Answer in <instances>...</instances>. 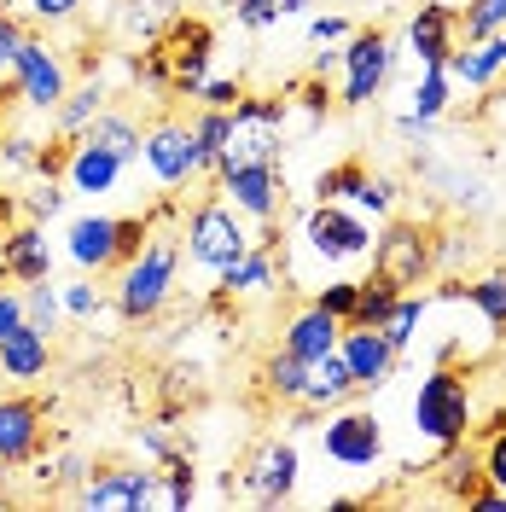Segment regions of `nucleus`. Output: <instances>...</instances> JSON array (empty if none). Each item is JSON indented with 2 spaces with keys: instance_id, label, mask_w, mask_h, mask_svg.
Here are the masks:
<instances>
[{
  "instance_id": "obj_4",
  "label": "nucleus",
  "mask_w": 506,
  "mask_h": 512,
  "mask_svg": "<svg viewBox=\"0 0 506 512\" xmlns=\"http://www.w3.org/2000/svg\"><path fill=\"white\" fill-rule=\"evenodd\" d=\"M373 233L379 227L367 222L355 204H326V198H315L303 210V222H297V251L326 262V274H349V268H361L373 256Z\"/></svg>"
},
{
  "instance_id": "obj_25",
  "label": "nucleus",
  "mask_w": 506,
  "mask_h": 512,
  "mask_svg": "<svg viewBox=\"0 0 506 512\" xmlns=\"http://www.w3.org/2000/svg\"><path fill=\"white\" fill-rule=\"evenodd\" d=\"M437 291L466 303L472 315H483L495 332H506V268H477V274H460V280H437Z\"/></svg>"
},
{
  "instance_id": "obj_35",
  "label": "nucleus",
  "mask_w": 506,
  "mask_h": 512,
  "mask_svg": "<svg viewBox=\"0 0 506 512\" xmlns=\"http://www.w3.org/2000/svg\"><path fill=\"white\" fill-rule=\"evenodd\" d=\"M349 204H355L367 222H384V216H396V210H402V181H396V175H384V169H367V175H361V187L349 192Z\"/></svg>"
},
{
  "instance_id": "obj_57",
  "label": "nucleus",
  "mask_w": 506,
  "mask_h": 512,
  "mask_svg": "<svg viewBox=\"0 0 506 512\" xmlns=\"http://www.w3.org/2000/svg\"><path fill=\"white\" fill-rule=\"evenodd\" d=\"M338 47H344V41H338ZM338 47H326V53H315V59H309V70H315V76H332V70H338V59H344Z\"/></svg>"
},
{
  "instance_id": "obj_14",
  "label": "nucleus",
  "mask_w": 506,
  "mask_h": 512,
  "mask_svg": "<svg viewBox=\"0 0 506 512\" xmlns=\"http://www.w3.org/2000/svg\"><path fill=\"white\" fill-rule=\"evenodd\" d=\"M70 507H94V512H134V507H158V472L152 466H88V478L64 495Z\"/></svg>"
},
{
  "instance_id": "obj_33",
  "label": "nucleus",
  "mask_w": 506,
  "mask_h": 512,
  "mask_svg": "<svg viewBox=\"0 0 506 512\" xmlns=\"http://www.w3.org/2000/svg\"><path fill=\"white\" fill-rule=\"evenodd\" d=\"M425 315H431V291H402L396 303H390V315H384V338L396 344V355L419 350V338H425Z\"/></svg>"
},
{
  "instance_id": "obj_53",
  "label": "nucleus",
  "mask_w": 506,
  "mask_h": 512,
  "mask_svg": "<svg viewBox=\"0 0 506 512\" xmlns=\"http://www.w3.org/2000/svg\"><path fill=\"white\" fill-rule=\"evenodd\" d=\"M140 454H146V460H169V454H181V448H175V431H169V419H158V425H146V431H140Z\"/></svg>"
},
{
  "instance_id": "obj_34",
  "label": "nucleus",
  "mask_w": 506,
  "mask_h": 512,
  "mask_svg": "<svg viewBox=\"0 0 506 512\" xmlns=\"http://www.w3.org/2000/svg\"><path fill=\"white\" fill-rule=\"evenodd\" d=\"M448 105H454V82H448V70H443V64H419V82L408 88V111H413V117L443 123Z\"/></svg>"
},
{
  "instance_id": "obj_56",
  "label": "nucleus",
  "mask_w": 506,
  "mask_h": 512,
  "mask_svg": "<svg viewBox=\"0 0 506 512\" xmlns=\"http://www.w3.org/2000/svg\"><path fill=\"white\" fill-rule=\"evenodd\" d=\"M24 320V291H12V286H0V338L12 332Z\"/></svg>"
},
{
  "instance_id": "obj_54",
  "label": "nucleus",
  "mask_w": 506,
  "mask_h": 512,
  "mask_svg": "<svg viewBox=\"0 0 506 512\" xmlns=\"http://www.w3.org/2000/svg\"><path fill=\"white\" fill-rule=\"evenodd\" d=\"M18 41H24V24H18L6 6H0V76L12 70V53H18Z\"/></svg>"
},
{
  "instance_id": "obj_32",
  "label": "nucleus",
  "mask_w": 506,
  "mask_h": 512,
  "mask_svg": "<svg viewBox=\"0 0 506 512\" xmlns=\"http://www.w3.org/2000/svg\"><path fill=\"white\" fill-rule=\"evenodd\" d=\"M140 134H146V128L134 123L128 111H117V105H105L94 123L82 128V140H94V146H105V152H117V158H123L128 169L140 163Z\"/></svg>"
},
{
  "instance_id": "obj_31",
  "label": "nucleus",
  "mask_w": 506,
  "mask_h": 512,
  "mask_svg": "<svg viewBox=\"0 0 506 512\" xmlns=\"http://www.w3.org/2000/svg\"><path fill=\"white\" fill-rule=\"evenodd\" d=\"M111 105V94H105V82H70V94L59 99V111H53V134H64V140H82V128L94 123L99 111Z\"/></svg>"
},
{
  "instance_id": "obj_22",
  "label": "nucleus",
  "mask_w": 506,
  "mask_h": 512,
  "mask_svg": "<svg viewBox=\"0 0 506 512\" xmlns=\"http://www.w3.org/2000/svg\"><path fill=\"white\" fill-rule=\"evenodd\" d=\"M47 367H53V332L18 320V326L0 338V379L6 384H35V379H47Z\"/></svg>"
},
{
  "instance_id": "obj_3",
  "label": "nucleus",
  "mask_w": 506,
  "mask_h": 512,
  "mask_svg": "<svg viewBox=\"0 0 506 512\" xmlns=\"http://www.w3.org/2000/svg\"><path fill=\"white\" fill-rule=\"evenodd\" d=\"M367 274L384 280L396 291H425L437 286V222L425 216H384L373 233V256H367Z\"/></svg>"
},
{
  "instance_id": "obj_9",
  "label": "nucleus",
  "mask_w": 506,
  "mask_h": 512,
  "mask_svg": "<svg viewBox=\"0 0 506 512\" xmlns=\"http://www.w3.org/2000/svg\"><path fill=\"white\" fill-rule=\"evenodd\" d=\"M315 443H320V454H326L332 466H344V472H373V466H384V454H390L384 414L379 408H355V402L320 414Z\"/></svg>"
},
{
  "instance_id": "obj_13",
  "label": "nucleus",
  "mask_w": 506,
  "mask_h": 512,
  "mask_svg": "<svg viewBox=\"0 0 506 512\" xmlns=\"http://www.w3.org/2000/svg\"><path fill=\"white\" fill-rule=\"evenodd\" d=\"M216 192H222L239 216H251V227H274L285 216L280 163H222L216 169Z\"/></svg>"
},
{
  "instance_id": "obj_39",
  "label": "nucleus",
  "mask_w": 506,
  "mask_h": 512,
  "mask_svg": "<svg viewBox=\"0 0 506 512\" xmlns=\"http://www.w3.org/2000/svg\"><path fill=\"white\" fill-rule=\"evenodd\" d=\"M454 30H460V41L501 35L506 30V0H466V6H454Z\"/></svg>"
},
{
  "instance_id": "obj_29",
  "label": "nucleus",
  "mask_w": 506,
  "mask_h": 512,
  "mask_svg": "<svg viewBox=\"0 0 506 512\" xmlns=\"http://www.w3.org/2000/svg\"><path fill=\"white\" fill-rule=\"evenodd\" d=\"M437 483H443V495L454 501V507H466L477 489H483V460H477V448H472V437L466 443H454L448 454H437Z\"/></svg>"
},
{
  "instance_id": "obj_26",
  "label": "nucleus",
  "mask_w": 506,
  "mask_h": 512,
  "mask_svg": "<svg viewBox=\"0 0 506 512\" xmlns=\"http://www.w3.org/2000/svg\"><path fill=\"white\" fill-rule=\"evenodd\" d=\"M361 390H355V379H349V367H344V355L332 350V355H320V361H309V373H303V414H326V408H344V402H355Z\"/></svg>"
},
{
  "instance_id": "obj_10",
  "label": "nucleus",
  "mask_w": 506,
  "mask_h": 512,
  "mask_svg": "<svg viewBox=\"0 0 506 512\" xmlns=\"http://www.w3.org/2000/svg\"><path fill=\"white\" fill-rule=\"evenodd\" d=\"M6 76H12V88H18V105H24V111H41V117H53L59 99L70 94V64H64V53L47 41V30H24Z\"/></svg>"
},
{
  "instance_id": "obj_19",
  "label": "nucleus",
  "mask_w": 506,
  "mask_h": 512,
  "mask_svg": "<svg viewBox=\"0 0 506 512\" xmlns=\"http://www.w3.org/2000/svg\"><path fill=\"white\" fill-rule=\"evenodd\" d=\"M64 256H70V268L76 274H117V216H105V210H88V216H76V222L64 227Z\"/></svg>"
},
{
  "instance_id": "obj_38",
  "label": "nucleus",
  "mask_w": 506,
  "mask_h": 512,
  "mask_svg": "<svg viewBox=\"0 0 506 512\" xmlns=\"http://www.w3.org/2000/svg\"><path fill=\"white\" fill-rule=\"evenodd\" d=\"M472 431H477V460H483V478L506 495V414L477 419Z\"/></svg>"
},
{
  "instance_id": "obj_59",
  "label": "nucleus",
  "mask_w": 506,
  "mask_h": 512,
  "mask_svg": "<svg viewBox=\"0 0 506 512\" xmlns=\"http://www.w3.org/2000/svg\"><path fill=\"white\" fill-rule=\"evenodd\" d=\"M18 222V204H12V192H0V227Z\"/></svg>"
},
{
  "instance_id": "obj_46",
  "label": "nucleus",
  "mask_w": 506,
  "mask_h": 512,
  "mask_svg": "<svg viewBox=\"0 0 506 512\" xmlns=\"http://www.w3.org/2000/svg\"><path fill=\"white\" fill-rule=\"evenodd\" d=\"M309 297H315L326 315L349 320V315H355V297H361V280H355V274H326L320 286H309Z\"/></svg>"
},
{
  "instance_id": "obj_49",
  "label": "nucleus",
  "mask_w": 506,
  "mask_h": 512,
  "mask_svg": "<svg viewBox=\"0 0 506 512\" xmlns=\"http://www.w3.org/2000/svg\"><path fill=\"white\" fill-rule=\"evenodd\" d=\"M18 210H24L30 222H53V216L64 210V187H59V181H47V175H41V181H35V187L24 192V204H18Z\"/></svg>"
},
{
  "instance_id": "obj_30",
  "label": "nucleus",
  "mask_w": 506,
  "mask_h": 512,
  "mask_svg": "<svg viewBox=\"0 0 506 512\" xmlns=\"http://www.w3.org/2000/svg\"><path fill=\"white\" fill-rule=\"evenodd\" d=\"M303 373H309V361H297V355L280 344V350L256 367V390H262L274 408H297V402H303Z\"/></svg>"
},
{
  "instance_id": "obj_48",
  "label": "nucleus",
  "mask_w": 506,
  "mask_h": 512,
  "mask_svg": "<svg viewBox=\"0 0 506 512\" xmlns=\"http://www.w3.org/2000/svg\"><path fill=\"white\" fill-rule=\"evenodd\" d=\"M0 169L6 175H35L41 169V140L35 134H0Z\"/></svg>"
},
{
  "instance_id": "obj_60",
  "label": "nucleus",
  "mask_w": 506,
  "mask_h": 512,
  "mask_svg": "<svg viewBox=\"0 0 506 512\" xmlns=\"http://www.w3.org/2000/svg\"><path fill=\"white\" fill-rule=\"evenodd\" d=\"M0 6H12V0H0Z\"/></svg>"
},
{
  "instance_id": "obj_15",
  "label": "nucleus",
  "mask_w": 506,
  "mask_h": 512,
  "mask_svg": "<svg viewBox=\"0 0 506 512\" xmlns=\"http://www.w3.org/2000/svg\"><path fill=\"white\" fill-rule=\"evenodd\" d=\"M41 443H47V402L30 396V384H12L0 396V466L6 472L30 466Z\"/></svg>"
},
{
  "instance_id": "obj_16",
  "label": "nucleus",
  "mask_w": 506,
  "mask_h": 512,
  "mask_svg": "<svg viewBox=\"0 0 506 512\" xmlns=\"http://www.w3.org/2000/svg\"><path fill=\"white\" fill-rule=\"evenodd\" d=\"M274 291H280V222L256 227L251 251L216 274V297L222 303H251V297H274Z\"/></svg>"
},
{
  "instance_id": "obj_6",
  "label": "nucleus",
  "mask_w": 506,
  "mask_h": 512,
  "mask_svg": "<svg viewBox=\"0 0 506 512\" xmlns=\"http://www.w3.org/2000/svg\"><path fill=\"white\" fill-rule=\"evenodd\" d=\"M152 53L163 59V76H169V94L192 99L204 88V76L216 70V24L204 12H175L158 35H152Z\"/></svg>"
},
{
  "instance_id": "obj_47",
  "label": "nucleus",
  "mask_w": 506,
  "mask_h": 512,
  "mask_svg": "<svg viewBox=\"0 0 506 512\" xmlns=\"http://www.w3.org/2000/svg\"><path fill=\"white\" fill-rule=\"evenodd\" d=\"M88 12V0H24V18H30L35 30H70L76 18Z\"/></svg>"
},
{
  "instance_id": "obj_45",
  "label": "nucleus",
  "mask_w": 506,
  "mask_h": 512,
  "mask_svg": "<svg viewBox=\"0 0 506 512\" xmlns=\"http://www.w3.org/2000/svg\"><path fill=\"white\" fill-rule=\"evenodd\" d=\"M59 303H64V320H94L105 309V286H94V274H76L59 286Z\"/></svg>"
},
{
  "instance_id": "obj_28",
  "label": "nucleus",
  "mask_w": 506,
  "mask_h": 512,
  "mask_svg": "<svg viewBox=\"0 0 506 512\" xmlns=\"http://www.w3.org/2000/svg\"><path fill=\"white\" fill-rule=\"evenodd\" d=\"M175 12H181V0H117V6H111V35H123V41H134V47H146Z\"/></svg>"
},
{
  "instance_id": "obj_8",
  "label": "nucleus",
  "mask_w": 506,
  "mask_h": 512,
  "mask_svg": "<svg viewBox=\"0 0 506 512\" xmlns=\"http://www.w3.org/2000/svg\"><path fill=\"white\" fill-rule=\"evenodd\" d=\"M285 117H291V99L280 94H251L227 111V146H222V163H280V146H285ZM216 163V169H222Z\"/></svg>"
},
{
  "instance_id": "obj_18",
  "label": "nucleus",
  "mask_w": 506,
  "mask_h": 512,
  "mask_svg": "<svg viewBox=\"0 0 506 512\" xmlns=\"http://www.w3.org/2000/svg\"><path fill=\"white\" fill-rule=\"evenodd\" d=\"M338 355H344L355 390H384V384L396 379V367H402L396 344L384 338L379 326H344L338 332Z\"/></svg>"
},
{
  "instance_id": "obj_5",
  "label": "nucleus",
  "mask_w": 506,
  "mask_h": 512,
  "mask_svg": "<svg viewBox=\"0 0 506 512\" xmlns=\"http://www.w3.org/2000/svg\"><path fill=\"white\" fill-rule=\"evenodd\" d=\"M251 245H256L251 216H239L222 192H204L187 216H181V256H187V262H198L204 274H222V268H233V262L251 251Z\"/></svg>"
},
{
  "instance_id": "obj_27",
  "label": "nucleus",
  "mask_w": 506,
  "mask_h": 512,
  "mask_svg": "<svg viewBox=\"0 0 506 512\" xmlns=\"http://www.w3.org/2000/svg\"><path fill=\"white\" fill-rule=\"evenodd\" d=\"M413 169H419V181L437 192L443 204H454V210H483V175H472L466 163H448V158H413Z\"/></svg>"
},
{
  "instance_id": "obj_51",
  "label": "nucleus",
  "mask_w": 506,
  "mask_h": 512,
  "mask_svg": "<svg viewBox=\"0 0 506 512\" xmlns=\"http://www.w3.org/2000/svg\"><path fill=\"white\" fill-rule=\"evenodd\" d=\"M239 99H245V82H239V76H216V70H210V76H204V88L192 94V105H222V111H233Z\"/></svg>"
},
{
  "instance_id": "obj_24",
  "label": "nucleus",
  "mask_w": 506,
  "mask_h": 512,
  "mask_svg": "<svg viewBox=\"0 0 506 512\" xmlns=\"http://www.w3.org/2000/svg\"><path fill=\"white\" fill-rule=\"evenodd\" d=\"M408 53L419 64H448V53L460 47V30H454V6L448 0H425V6H413L408 18Z\"/></svg>"
},
{
  "instance_id": "obj_58",
  "label": "nucleus",
  "mask_w": 506,
  "mask_h": 512,
  "mask_svg": "<svg viewBox=\"0 0 506 512\" xmlns=\"http://www.w3.org/2000/svg\"><path fill=\"white\" fill-rule=\"evenodd\" d=\"M309 6H315V0H274V12H280V18H297V12H309Z\"/></svg>"
},
{
  "instance_id": "obj_52",
  "label": "nucleus",
  "mask_w": 506,
  "mask_h": 512,
  "mask_svg": "<svg viewBox=\"0 0 506 512\" xmlns=\"http://www.w3.org/2000/svg\"><path fill=\"white\" fill-rule=\"evenodd\" d=\"M349 30H355V24H349L344 12H315V18H309V47H338Z\"/></svg>"
},
{
  "instance_id": "obj_44",
  "label": "nucleus",
  "mask_w": 506,
  "mask_h": 512,
  "mask_svg": "<svg viewBox=\"0 0 506 512\" xmlns=\"http://www.w3.org/2000/svg\"><path fill=\"white\" fill-rule=\"evenodd\" d=\"M24 320L41 326V332H59V326H64V303H59V286H53V280L24 286Z\"/></svg>"
},
{
  "instance_id": "obj_42",
  "label": "nucleus",
  "mask_w": 506,
  "mask_h": 512,
  "mask_svg": "<svg viewBox=\"0 0 506 512\" xmlns=\"http://www.w3.org/2000/svg\"><path fill=\"white\" fill-rule=\"evenodd\" d=\"M35 460H41V454H35ZM82 478H88V460H82V454H53V460L35 466V483H41L47 495H70Z\"/></svg>"
},
{
  "instance_id": "obj_2",
  "label": "nucleus",
  "mask_w": 506,
  "mask_h": 512,
  "mask_svg": "<svg viewBox=\"0 0 506 512\" xmlns=\"http://www.w3.org/2000/svg\"><path fill=\"white\" fill-rule=\"evenodd\" d=\"M175 274H181V233L175 227H152V239L140 245V256H128L117 268V291L111 309L128 326H146L163 315V303L175 297Z\"/></svg>"
},
{
  "instance_id": "obj_50",
  "label": "nucleus",
  "mask_w": 506,
  "mask_h": 512,
  "mask_svg": "<svg viewBox=\"0 0 506 512\" xmlns=\"http://www.w3.org/2000/svg\"><path fill=\"white\" fill-rule=\"evenodd\" d=\"M227 18L239 24V30H274L280 24V12H274V0H227Z\"/></svg>"
},
{
  "instance_id": "obj_55",
  "label": "nucleus",
  "mask_w": 506,
  "mask_h": 512,
  "mask_svg": "<svg viewBox=\"0 0 506 512\" xmlns=\"http://www.w3.org/2000/svg\"><path fill=\"white\" fill-rule=\"evenodd\" d=\"M437 128H443V123H431V117H413V111H402V117H396V134H402L408 146H425V140H437Z\"/></svg>"
},
{
  "instance_id": "obj_43",
  "label": "nucleus",
  "mask_w": 506,
  "mask_h": 512,
  "mask_svg": "<svg viewBox=\"0 0 506 512\" xmlns=\"http://www.w3.org/2000/svg\"><path fill=\"white\" fill-rule=\"evenodd\" d=\"M361 175H367V163L361 158L326 163V169L315 175V198H326V204H349V192L361 187Z\"/></svg>"
},
{
  "instance_id": "obj_17",
  "label": "nucleus",
  "mask_w": 506,
  "mask_h": 512,
  "mask_svg": "<svg viewBox=\"0 0 506 512\" xmlns=\"http://www.w3.org/2000/svg\"><path fill=\"white\" fill-rule=\"evenodd\" d=\"M0 280L12 286H35L53 280V245H47V222H6L0 227Z\"/></svg>"
},
{
  "instance_id": "obj_12",
  "label": "nucleus",
  "mask_w": 506,
  "mask_h": 512,
  "mask_svg": "<svg viewBox=\"0 0 506 512\" xmlns=\"http://www.w3.org/2000/svg\"><path fill=\"white\" fill-rule=\"evenodd\" d=\"M140 163H146V175H152L163 192L192 187V181L204 175V163H198V140H192L187 117H158V123L146 128V134H140Z\"/></svg>"
},
{
  "instance_id": "obj_21",
  "label": "nucleus",
  "mask_w": 506,
  "mask_h": 512,
  "mask_svg": "<svg viewBox=\"0 0 506 512\" xmlns=\"http://www.w3.org/2000/svg\"><path fill=\"white\" fill-rule=\"evenodd\" d=\"M338 332H344V320H338V315H326V309H320L315 297H303V303H297V309L285 315L280 344H285L291 355H297V361H320V355H332V350H338Z\"/></svg>"
},
{
  "instance_id": "obj_36",
  "label": "nucleus",
  "mask_w": 506,
  "mask_h": 512,
  "mask_svg": "<svg viewBox=\"0 0 506 512\" xmlns=\"http://www.w3.org/2000/svg\"><path fill=\"white\" fill-rule=\"evenodd\" d=\"M477 262V233L460 222L437 227V280H460L466 268Z\"/></svg>"
},
{
  "instance_id": "obj_11",
  "label": "nucleus",
  "mask_w": 506,
  "mask_h": 512,
  "mask_svg": "<svg viewBox=\"0 0 506 512\" xmlns=\"http://www.w3.org/2000/svg\"><path fill=\"white\" fill-rule=\"evenodd\" d=\"M303 483V454L291 437H262V443L239 460V495L256 507H285Z\"/></svg>"
},
{
  "instance_id": "obj_37",
  "label": "nucleus",
  "mask_w": 506,
  "mask_h": 512,
  "mask_svg": "<svg viewBox=\"0 0 506 512\" xmlns=\"http://www.w3.org/2000/svg\"><path fill=\"white\" fill-rule=\"evenodd\" d=\"M192 140H198V163H204V175H216V163H222V146H227V111L222 105H192Z\"/></svg>"
},
{
  "instance_id": "obj_1",
  "label": "nucleus",
  "mask_w": 506,
  "mask_h": 512,
  "mask_svg": "<svg viewBox=\"0 0 506 512\" xmlns=\"http://www.w3.org/2000/svg\"><path fill=\"white\" fill-rule=\"evenodd\" d=\"M408 425L413 437L431 448V460L437 454H448L454 443H466L477 425V384L466 367H448V361H437L431 373H419V384H413L408 396Z\"/></svg>"
},
{
  "instance_id": "obj_40",
  "label": "nucleus",
  "mask_w": 506,
  "mask_h": 512,
  "mask_svg": "<svg viewBox=\"0 0 506 512\" xmlns=\"http://www.w3.org/2000/svg\"><path fill=\"white\" fill-rule=\"evenodd\" d=\"M285 99H291V105H297V111H303L309 123H320V117H326V111L338 105V94L326 88V76H315V70L291 76V82H285Z\"/></svg>"
},
{
  "instance_id": "obj_20",
  "label": "nucleus",
  "mask_w": 506,
  "mask_h": 512,
  "mask_svg": "<svg viewBox=\"0 0 506 512\" xmlns=\"http://www.w3.org/2000/svg\"><path fill=\"white\" fill-rule=\"evenodd\" d=\"M443 70H448V82L466 88V94H495L506 82V30L483 35V41H460Z\"/></svg>"
},
{
  "instance_id": "obj_7",
  "label": "nucleus",
  "mask_w": 506,
  "mask_h": 512,
  "mask_svg": "<svg viewBox=\"0 0 506 512\" xmlns=\"http://www.w3.org/2000/svg\"><path fill=\"white\" fill-rule=\"evenodd\" d=\"M344 59H338V105L344 111H367L373 99L390 88V76H396V35L379 30V24H361V30L344 35V47H338Z\"/></svg>"
},
{
  "instance_id": "obj_41",
  "label": "nucleus",
  "mask_w": 506,
  "mask_h": 512,
  "mask_svg": "<svg viewBox=\"0 0 506 512\" xmlns=\"http://www.w3.org/2000/svg\"><path fill=\"white\" fill-rule=\"evenodd\" d=\"M396 297H402L396 286H384V280H373V274H361V297H355V315H349L344 326H384V315H390Z\"/></svg>"
},
{
  "instance_id": "obj_23",
  "label": "nucleus",
  "mask_w": 506,
  "mask_h": 512,
  "mask_svg": "<svg viewBox=\"0 0 506 512\" xmlns=\"http://www.w3.org/2000/svg\"><path fill=\"white\" fill-rule=\"evenodd\" d=\"M128 163L117 158V152H105V146H94V140H76L70 146V163H64V187L82 192V198H111V192L123 187Z\"/></svg>"
}]
</instances>
